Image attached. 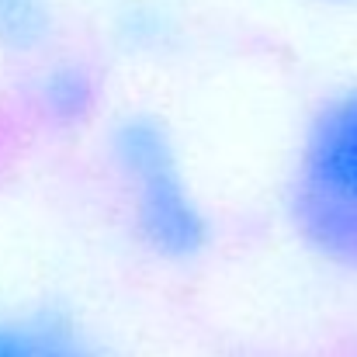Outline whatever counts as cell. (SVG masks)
I'll use <instances>...</instances> for the list:
<instances>
[{
  "label": "cell",
  "mask_w": 357,
  "mask_h": 357,
  "mask_svg": "<svg viewBox=\"0 0 357 357\" xmlns=\"http://www.w3.org/2000/svg\"><path fill=\"white\" fill-rule=\"evenodd\" d=\"M31 112L52 128H80L94 119L101 87L98 73L84 59H49L28 84Z\"/></svg>",
  "instance_id": "277c9868"
},
{
  "label": "cell",
  "mask_w": 357,
  "mask_h": 357,
  "mask_svg": "<svg viewBox=\"0 0 357 357\" xmlns=\"http://www.w3.org/2000/svg\"><path fill=\"white\" fill-rule=\"evenodd\" d=\"M326 3H344L347 7V3H357V0H326Z\"/></svg>",
  "instance_id": "8992f818"
},
{
  "label": "cell",
  "mask_w": 357,
  "mask_h": 357,
  "mask_svg": "<svg viewBox=\"0 0 357 357\" xmlns=\"http://www.w3.org/2000/svg\"><path fill=\"white\" fill-rule=\"evenodd\" d=\"M108 160L139 246L174 267L202 260L212 243V219L184 170L170 125L139 108L119 115L108 128Z\"/></svg>",
  "instance_id": "6da1fadb"
},
{
  "label": "cell",
  "mask_w": 357,
  "mask_h": 357,
  "mask_svg": "<svg viewBox=\"0 0 357 357\" xmlns=\"http://www.w3.org/2000/svg\"><path fill=\"white\" fill-rule=\"evenodd\" d=\"M0 357H112L108 347L70 312H0Z\"/></svg>",
  "instance_id": "3957f363"
},
{
  "label": "cell",
  "mask_w": 357,
  "mask_h": 357,
  "mask_svg": "<svg viewBox=\"0 0 357 357\" xmlns=\"http://www.w3.org/2000/svg\"><path fill=\"white\" fill-rule=\"evenodd\" d=\"M56 31L52 0H0V49L10 56H38Z\"/></svg>",
  "instance_id": "5b68a950"
},
{
  "label": "cell",
  "mask_w": 357,
  "mask_h": 357,
  "mask_svg": "<svg viewBox=\"0 0 357 357\" xmlns=\"http://www.w3.org/2000/svg\"><path fill=\"white\" fill-rule=\"evenodd\" d=\"M284 212L309 253L357 271V87L330 94L309 115L291 156Z\"/></svg>",
  "instance_id": "7a4b0ae2"
}]
</instances>
